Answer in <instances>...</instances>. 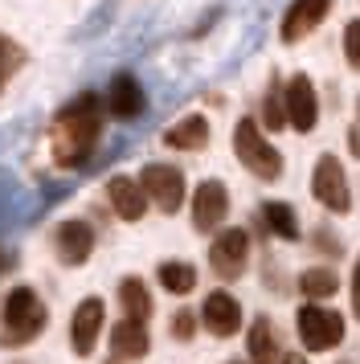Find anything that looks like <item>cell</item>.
Segmentation results:
<instances>
[{
	"mask_svg": "<svg viewBox=\"0 0 360 364\" xmlns=\"http://www.w3.org/2000/svg\"><path fill=\"white\" fill-rule=\"evenodd\" d=\"M352 311H356V319H360V262H356V270H352Z\"/></svg>",
	"mask_w": 360,
	"mask_h": 364,
	"instance_id": "4316f807",
	"label": "cell"
},
{
	"mask_svg": "<svg viewBox=\"0 0 360 364\" xmlns=\"http://www.w3.org/2000/svg\"><path fill=\"white\" fill-rule=\"evenodd\" d=\"M139 188H144V197L160 209V213H176L180 205H184V172L172 164H147L144 176H139Z\"/></svg>",
	"mask_w": 360,
	"mask_h": 364,
	"instance_id": "5b68a950",
	"label": "cell"
},
{
	"mask_svg": "<svg viewBox=\"0 0 360 364\" xmlns=\"http://www.w3.org/2000/svg\"><path fill=\"white\" fill-rule=\"evenodd\" d=\"M295 328H299L303 348H311V352H327V348H336L344 340V319L336 311H327V307H315V303L299 307Z\"/></svg>",
	"mask_w": 360,
	"mask_h": 364,
	"instance_id": "277c9868",
	"label": "cell"
},
{
	"mask_svg": "<svg viewBox=\"0 0 360 364\" xmlns=\"http://www.w3.org/2000/svg\"><path fill=\"white\" fill-rule=\"evenodd\" d=\"M229 213V193L221 181H201V188L193 193V225L201 233L217 230Z\"/></svg>",
	"mask_w": 360,
	"mask_h": 364,
	"instance_id": "9c48e42d",
	"label": "cell"
},
{
	"mask_svg": "<svg viewBox=\"0 0 360 364\" xmlns=\"http://www.w3.org/2000/svg\"><path fill=\"white\" fill-rule=\"evenodd\" d=\"M119 303H123L127 319H135V323H144L147 315H152V295H147L144 279H135V274L119 282Z\"/></svg>",
	"mask_w": 360,
	"mask_h": 364,
	"instance_id": "d6986e66",
	"label": "cell"
},
{
	"mask_svg": "<svg viewBox=\"0 0 360 364\" xmlns=\"http://www.w3.org/2000/svg\"><path fill=\"white\" fill-rule=\"evenodd\" d=\"M111 352L119 356V360H139V356H147V331H144V323H135V319L115 323V328H111Z\"/></svg>",
	"mask_w": 360,
	"mask_h": 364,
	"instance_id": "2e32d148",
	"label": "cell"
},
{
	"mask_svg": "<svg viewBox=\"0 0 360 364\" xmlns=\"http://www.w3.org/2000/svg\"><path fill=\"white\" fill-rule=\"evenodd\" d=\"M102 323H107V311H102L98 299H82L78 307H74V319H70V344H74L78 356H90V352H95Z\"/></svg>",
	"mask_w": 360,
	"mask_h": 364,
	"instance_id": "30bf717a",
	"label": "cell"
},
{
	"mask_svg": "<svg viewBox=\"0 0 360 364\" xmlns=\"http://www.w3.org/2000/svg\"><path fill=\"white\" fill-rule=\"evenodd\" d=\"M107 200L115 205V213L123 217V221H139L144 209H147L144 188L131 181V176H111V181H107Z\"/></svg>",
	"mask_w": 360,
	"mask_h": 364,
	"instance_id": "9a60e30c",
	"label": "cell"
},
{
	"mask_svg": "<svg viewBox=\"0 0 360 364\" xmlns=\"http://www.w3.org/2000/svg\"><path fill=\"white\" fill-rule=\"evenodd\" d=\"M164 144L172 151H196L209 144V123H205V115H189L180 119L172 132H164Z\"/></svg>",
	"mask_w": 360,
	"mask_h": 364,
	"instance_id": "e0dca14e",
	"label": "cell"
},
{
	"mask_svg": "<svg viewBox=\"0 0 360 364\" xmlns=\"http://www.w3.org/2000/svg\"><path fill=\"white\" fill-rule=\"evenodd\" d=\"M348 144H352V156L360 160V123L356 127H348Z\"/></svg>",
	"mask_w": 360,
	"mask_h": 364,
	"instance_id": "83f0119b",
	"label": "cell"
},
{
	"mask_svg": "<svg viewBox=\"0 0 360 364\" xmlns=\"http://www.w3.org/2000/svg\"><path fill=\"white\" fill-rule=\"evenodd\" d=\"M299 291L311 299H327L340 291V279H336V270H324V266H315V270H303L299 274Z\"/></svg>",
	"mask_w": 360,
	"mask_h": 364,
	"instance_id": "7402d4cb",
	"label": "cell"
},
{
	"mask_svg": "<svg viewBox=\"0 0 360 364\" xmlns=\"http://www.w3.org/2000/svg\"><path fill=\"white\" fill-rule=\"evenodd\" d=\"M356 111H360V102H356Z\"/></svg>",
	"mask_w": 360,
	"mask_h": 364,
	"instance_id": "f546056e",
	"label": "cell"
},
{
	"mask_svg": "<svg viewBox=\"0 0 360 364\" xmlns=\"http://www.w3.org/2000/svg\"><path fill=\"white\" fill-rule=\"evenodd\" d=\"M102 119L107 107L95 90H86L78 99L62 107V115L53 119L49 127V151H53V164L58 168H82L95 156L98 139H102Z\"/></svg>",
	"mask_w": 360,
	"mask_h": 364,
	"instance_id": "6da1fadb",
	"label": "cell"
},
{
	"mask_svg": "<svg viewBox=\"0 0 360 364\" xmlns=\"http://www.w3.org/2000/svg\"><path fill=\"white\" fill-rule=\"evenodd\" d=\"M311 193H315V200H319L324 209H332V213H348V209H352L348 176H344V168L336 164V156H319L315 176H311Z\"/></svg>",
	"mask_w": 360,
	"mask_h": 364,
	"instance_id": "8992f818",
	"label": "cell"
},
{
	"mask_svg": "<svg viewBox=\"0 0 360 364\" xmlns=\"http://www.w3.org/2000/svg\"><path fill=\"white\" fill-rule=\"evenodd\" d=\"M250 360H254V364H278V360H282L278 336H275V328H270V319H266V315L250 328Z\"/></svg>",
	"mask_w": 360,
	"mask_h": 364,
	"instance_id": "ac0fdd59",
	"label": "cell"
},
{
	"mask_svg": "<svg viewBox=\"0 0 360 364\" xmlns=\"http://www.w3.org/2000/svg\"><path fill=\"white\" fill-rule=\"evenodd\" d=\"M344 58L352 62V70H360V21H348L344 29Z\"/></svg>",
	"mask_w": 360,
	"mask_h": 364,
	"instance_id": "cb8c5ba5",
	"label": "cell"
},
{
	"mask_svg": "<svg viewBox=\"0 0 360 364\" xmlns=\"http://www.w3.org/2000/svg\"><path fill=\"white\" fill-rule=\"evenodd\" d=\"M344 364H348V360H344Z\"/></svg>",
	"mask_w": 360,
	"mask_h": 364,
	"instance_id": "4dcf8cb0",
	"label": "cell"
},
{
	"mask_svg": "<svg viewBox=\"0 0 360 364\" xmlns=\"http://www.w3.org/2000/svg\"><path fill=\"white\" fill-rule=\"evenodd\" d=\"M160 282H164L168 295H189V291H196V270L189 262H164Z\"/></svg>",
	"mask_w": 360,
	"mask_h": 364,
	"instance_id": "44dd1931",
	"label": "cell"
},
{
	"mask_svg": "<svg viewBox=\"0 0 360 364\" xmlns=\"http://www.w3.org/2000/svg\"><path fill=\"white\" fill-rule=\"evenodd\" d=\"M327 13H332V0H295L291 9H287V17H282V41L295 46V41L307 37Z\"/></svg>",
	"mask_w": 360,
	"mask_h": 364,
	"instance_id": "7c38bea8",
	"label": "cell"
},
{
	"mask_svg": "<svg viewBox=\"0 0 360 364\" xmlns=\"http://www.w3.org/2000/svg\"><path fill=\"white\" fill-rule=\"evenodd\" d=\"M245 254H250V237H245L242 230H226L217 242H213L209 250V266L217 279H238L245 270Z\"/></svg>",
	"mask_w": 360,
	"mask_h": 364,
	"instance_id": "ba28073f",
	"label": "cell"
},
{
	"mask_svg": "<svg viewBox=\"0 0 360 364\" xmlns=\"http://www.w3.org/2000/svg\"><path fill=\"white\" fill-rule=\"evenodd\" d=\"M41 328H46V303L33 295L29 287L9 291L4 311H0V344H9V348L29 344V340L41 336Z\"/></svg>",
	"mask_w": 360,
	"mask_h": 364,
	"instance_id": "7a4b0ae2",
	"label": "cell"
},
{
	"mask_svg": "<svg viewBox=\"0 0 360 364\" xmlns=\"http://www.w3.org/2000/svg\"><path fill=\"white\" fill-rule=\"evenodd\" d=\"M107 111H111L115 119H139L144 115V86H139V78H131V74H115L111 86H107V102H102Z\"/></svg>",
	"mask_w": 360,
	"mask_h": 364,
	"instance_id": "8fae6325",
	"label": "cell"
},
{
	"mask_svg": "<svg viewBox=\"0 0 360 364\" xmlns=\"http://www.w3.org/2000/svg\"><path fill=\"white\" fill-rule=\"evenodd\" d=\"M16 66H21V50H16L9 37H0V86H4V78H9Z\"/></svg>",
	"mask_w": 360,
	"mask_h": 364,
	"instance_id": "d4e9b609",
	"label": "cell"
},
{
	"mask_svg": "<svg viewBox=\"0 0 360 364\" xmlns=\"http://www.w3.org/2000/svg\"><path fill=\"white\" fill-rule=\"evenodd\" d=\"M201 319H205V328L213 336H233L238 323H242V307H238V299L229 295V291H213V295H205Z\"/></svg>",
	"mask_w": 360,
	"mask_h": 364,
	"instance_id": "5bb4252c",
	"label": "cell"
},
{
	"mask_svg": "<svg viewBox=\"0 0 360 364\" xmlns=\"http://www.w3.org/2000/svg\"><path fill=\"white\" fill-rule=\"evenodd\" d=\"M262 221H266V230L278 233L282 242H295V237H299V217H295V209L282 205V200H266V205H262Z\"/></svg>",
	"mask_w": 360,
	"mask_h": 364,
	"instance_id": "ffe728a7",
	"label": "cell"
},
{
	"mask_svg": "<svg viewBox=\"0 0 360 364\" xmlns=\"http://www.w3.org/2000/svg\"><path fill=\"white\" fill-rule=\"evenodd\" d=\"M53 246H58V258H62V262L82 266L90 258V250H95V230H90L86 221H62Z\"/></svg>",
	"mask_w": 360,
	"mask_h": 364,
	"instance_id": "4fadbf2b",
	"label": "cell"
},
{
	"mask_svg": "<svg viewBox=\"0 0 360 364\" xmlns=\"http://www.w3.org/2000/svg\"><path fill=\"white\" fill-rule=\"evenodd\" d=\"M262 119H266V127H270V132H282V127H287V111H282V90H278L275 78H270V90H266V99H262Z\"/></svg>",
	"mask_w": 360,
	"mask_h": 364,
	"instance_id": "603a6c76",
	"label": "cell"
},
{
	"mask_svg": "<svg viewBox=\"0 0 360 364\" xmlns=\"http://www.w3.org/2000/svg\"><path fill=\"white\" fill-rule=\"evenodd\" d=\"M282 111H287V123L295 132H311L315 119H319V99H315V86H311L307 74H295L291 82L282 86Z\"/></svg>",
	"mask_w": 360,
	"mask_h": 364,
	"instance_id": "52a82bcc",
	"label": "cell"
},
{
	"mask_svg": "<svg viewBox=\"0 0 360 364\" xmlns=\"http://www.w3.org/2000/svg\"><path fill=\"white\" fill-rule=\"evenodd\" d=\"M233 156H238L258 181H278V176H282V156L270 148V139L262 135V127L254 119H242V123L233 127Z\"/></svg>",
	"mask_w": 360,
	"mask_h": 364,
	"instance_id": "3957f363",
	"label": "cell"
},
{
	"mask_svg": "<svg viewBox=\"0 0 360 364\" xmlns=\"http://www.w3.org/2000/svg\"><path fill=\"white\" fill-rule=\"evenodd\" d=\"M282 364H307L303 356H282Z\"/></svg>",
	"mask_w": 360,
	"mask_h": 364,
	"instance_id": "f1b7e54d",
	"label": "cell"
},
{
	"mask_svg": "<svg viewBox=\"0 0 360 364\" xmlns=\"http://www.w3.org/2000/svg\"><path fill=\"white\" fill-rule=\"evenodd\" d=\"M193 331H196V315L193 311H180L176 319H172V336H176V340H193Z\"/></svg>",
	"mask_w": 360,
	"mask_h": 364,
	"instance_id": "484cf974",
	"label": "cell"
}]
</instances>
